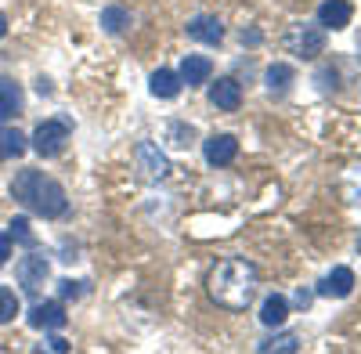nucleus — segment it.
<instances>
[{
    "label": "nucleus",
    "mask_w": 361,
    "mask_h": 354,
    "mask_svg": "<svg viewBox=\"0 0 361 354\" xmlns=\"http://www.w3.org/2000/svg\"><path fill=\"white\" fill-rule=\"evenodd\" d=\"M260 293V271L246 257H224L206 275V297L224 311H246Z\"/></svg>",
    "instance_id": "f257e3e1"
},
{
    "label": "nucleus",
    "mask_w": 361,
    "mask_h": 354,
    "mask_svg": "<svg viewBox=\"0 0 361 354\" xmlns=\"http://www.w3.org/2000/svg\"><path fill=\"white\" fill-rule=\"evenodd\" d=\"M11 195L25 206L29 214H37V217H66L69 210V195L66 188L54 181V177H47L44 170H18L15 173V181H11Z\"/></svg>",
    "instance_id": "f03ea898"
},
{
    "label": "nucleus",
    "mask_w": 361,
    "mask_h": 354,
    "mask_svg": "<svg viewBox=\"0 0 361 354\" xmlns=\"http://www.w3.org/2000/svg\"><path fill=\"white\" fill-rule=\"evenodd\" d=\"M69 138H73V123L62 120V116H54V120H44L33 130V138H29V141H33V152L40 159H58V156L66 152Z\"/></svg>",
    "instance_id": "7ed1b4c3"
},
{
    "label": "nucleus",
    "mask_w": 361,
    "mask_h": 354,
    "mask_svg": "<svg viewBox=\"0 0 361 354\" xmlns=\"http://www.w3.org/2000/svg\"><path fill=\"white\" fill-rule=\"evenodd\" d=\"M282 44L289 54L304 58V62H314L318 54H325V29L322 25H293Z\"/></svg>",
    "instance_id": "20e7f679"
},
{
    "label": "nucleus",
    "mask_w": 361,
    "mask_h": 354,
    "mask_svg": "<svg viewBox=\"0 0 361 354\" xmlns=\"http://www.w3.org/2000/svg\"><path fill=\"white\" fill-rule=\"evenodd\" d=\"M134 163H137V173H141V181L148 185H159L170 177V159L159 152V145L156 141H137V149H134Z\"/></svg>",
    "instance_id": "39448f33"
},
{
    "label": "nucleus",
    "mask_w": 361,
    "mask_h": 354,
    "mask_svg": "<svg viewBox=\"0 0 361 354\" xmlns=\"http://www.w3.org/2000/svg\"><path fill=\"white\" fill-rule=\"evenodd\" d=\"M15 275H18V286L29 293V297H37L40 286H44L47 275H51V264H47V257H40V253H29V257L18 260Z\"/></svg>",
    "instance_id": "423d86ee"
},
{
    "label": "nucleus",
    "mask_w": 361,
    "mask_h": 354,
    "mask_svg": "<svg viewBox=\"0 0 361 354\" xmlns=\"http://www.w3.org/2000/svg\"><path fill=\"white\" fill-rule=\"evenodd\" d=\"M318 297H325V300H347L350 293H354V271L347 268V264H336L329 275H322L318 279Z\"/></svg>",
    "instance_id": "0eeeda50"
},
{
    "label": "nucleus",
    "mask_w": 361,
    "mask_h": 354,
    "mask_svg": "<svg viewBox=\"0 0 361 354\" xmlns=\"http://www.w3.org/2000/svg\"><path fill=\"white\" fill-rule=\"evenodd\" d=\"M209 105L221 112H238V105H243V87H238V80L221 76L217 83H209Z\"/></svg>",
    "instance_id": "6e6552de"
},
{
    "label": "nucleus",
    "mask_w": 361,
    "mask_h": 354,
    "mask_svg": "<svg viewBox=\"0 0 361 354\" xmlns=\"http://www.w3.org/2000/svg\"><path fill=\"white\" fill-rule=\"evenodd\" d=\"M202 156H206L209 166H228V163H235V156H238L235 134H214V138H206Z\"/></svg>",
    "instance_id": "1a4fd4ad"
},
{
    "label": "nucleus",
    "mask_w": 361,
    "mask_h": 354,
    "mask_svg": "<svg viewBox=\"0 0 361 354\" xmlns=\"http://www.w3.org/2000/svg\"><path fill=\"white\" fill-rule=\"evenodd\" d=\"M185 29H188L192 40H199V44H206V47H217V44L224 40V22H221L217 15H195Z\"/></svg>",
    "instance_id": "9d476101"
},
{
    "label": "nucleus",
    "mask_w": 361,
    "mask_h": 354,
    "mask_svg": "<svg viewBox=\"0 0 361 354\" xmlns=\"http://www.w3.org/2000/svg\"><path fill=\"white\" fill-rule=\"evenodd\" d=\"M350 18H354L350 0H325V4L318 8V25H322V29H333V33L347 29Z\"/></svg>",
    "instance_id": "9b49d317"
},
{
    "label": "nucleus",
    "mask_w": 361,
    "mask_h": 354,
    "mask_svg": "<svg viewBox=\"0 0 361 354\" xmlns=\"http://www.w3.org/2000/svg\"><path fill=\"white\" fill-rule=\"evenodd\" d=\"M69 322L66 307L58 300H47V304H33V311H29V326L33 329H62Z\"/></svg>",
    "instance_id": "f8f14e48"
},
{
    "label": "nucleus",
    "mask_w": 361,
    "mask_h": 354,
    "mask_svg": "<svg viewBox=\"0 0 361 354\" xmlns=\"http://www.w3.org/2000/svg\"><path fill=\"white\" fill-rule=\"evenodd\" d=\"M177 76H180V83H188V87H202V83H209V76H214V62H209L206 54H185Z\"/></svg>",
    "instance_id": "ddd939ff"
},
{
    "label": "nucleus",
    "mask_w": 361,
    "mask_h": 354,
    "mask_svg": "<svg viewBox=\"0 0 361 354\" xmlns=\"http://www.w3.org/2000/svg\"><path fill=\"white\" fill-rule=\"evenodd\" d=\"M22 105H25L22 87L15 80H8V76H0V123L15 120V116L22 112Z\"/></svg>",
    "instance_id": "4468645a"
},
{
    "label": "nucleus",
    "mask_w": 361,
    "mask_h": 354,
    "mask_svg": "<svg viewBox=\"0 0 361 354\" xmlns=\"http://www.w3.org/2000/svg\"><path fill=\"white\" fill-rule=\"evenodd\" d=\"M180 76L173 73V69H156L152 73V80H148V91H152L156 98H163V102H173L177 94H180Z\"/></svg>",
    "instance_id": "2eb2a0df"
},
{
    "label": "nucleus",
    "mask_w": 361,
    "mask_h": 354,
    "mask_svg": "<svg viewBox=\"0 0 361 354\" xmlns=\"http://www.w3.org/2000/svg\"><path fill=\"white\" fill-rule=\"evenodd\" d=\"M29 149V138L18 127H0V163H11L18 156H25Z\"/></svg>",
    "instance_id": "dca6fc26"
},
{
    "label": "nucleus",
    "mask_w": 361,
    "mask_h": 354,
    "mask_svg": "<svg viewBox=\"0 0 361 354\" xmlns=\"http://www.w3.org/2000/svg\"><path fill=\"white\" fill-rule=\"evenodd\" d=\"M264 83H267V91L271 94H289V87L296 83V69L293 66H286V62H275V66H267V73H264Z\"/></svg>",
    "instance_id": "f3484780"
},
{
    "label": "nucleus",
    "mask_w": 361,
    "mask_h": 354,
    "mask_svg": "<svg viewBox=\"0 0 361 354\" xmlns=\"http://www.w3.org/2000/svg\"><path fill=\"white\" fill-rule=\"evenodd\" d=\"M286 318H289V300L282 297V293H271V297L264 300V307H260V322L267 329H279V326H286Z\"/></svg>",
    "instance_id": "a211bd4d"
},
{
    "label": "nucleus",
    "mask_w": 361,
    "mask_h": 354,
    "mask_svg": "<svg viewBox=\"0 0 361 354\" xmlns=\"http://www.w3.org/2000/svg\"><path fill=\"white\" fill-rule=\"evenodd\" d=\"M102 25H105V33H123V29L130 25V11L123 8V4H109L105 11H102Z\"/></svg>",
    "instance_id": "6ab92c4d"
},
{
    "label": "nucleus",
    "mask_w": 361,
    "mask_h": 354,
    "mask_svg": "<svg viewBox=\"0 0 361 354\" xmlns=\"http://www.w3.org/2000/svg\"><path fill=\"white\" fill-rule=\"evenodd\" d=\"M257 350H260V354H271V350H286V354H296V350H300V340H296L293 333H282V336H271V340H264Z\"/></svg>",
    "instance_id": "aec40b11"
},
{
    "label": "nucleus",
    "mask_w": 361,
    "mask_h": 354,
    "mask_svg": "<svg viewBox=\"0 0 361 354\" xmlns=\"http://www.w3.org/2000/svg\"><path fill=\"white\" fill-rule=\"evenodd\" d=\"M15 315H18V297H15V289L0 286V326L15 322Z\"/></svg>",
    "instance_id": "412c9836"
},
{
    "label": "nucleus",
    "mask_w": 361,
    "mask_h": 354,
    "mask_svg": "<svg viewBox=\"0 0 361 354\" xmlns=\"http://www.w3.org/2000/svg\"><path fill=\"white\" fill-rule=\"evenodd\" d=\"M166 130H170V145H173V149H188V145H192V138H195L192 123H177V120H173Z\"/></svg>",
    "instance_id": "4be33fe9"
},
{
    "label": "nucleus",
    "mask_w": 361,
    "mask_h": 354,
    "mask_svg": "<svg viewBox=\"0 0 361 354\" xmlns=\"http://www.w3.org/2000/svg\"><path fill=\"white\" fill-rule=\"evenodd\" d=\"M8 228H11V231H8V235H11V243H22V246H37V239H33V231H29V221H25V217H15Z\"/></svg>",
    "instance_id": "5701e85b"
},
{
    "label": "nucleus",
    "mask_w": 361,
    "mask_h": 354,
    "mask_svg": "<svg viewBox=\"0 0 361 354\" xmlns=\"http://www.w3.org/2000/svg\"><path fill=\"white\" fill-rule=\"evenodd\" d=\"M83 286H87V282H73V279H62V282H58V293H62L66 300H69V297L76 300V297H83V293H87Z\"/></svg>",
    "instance_id": "b1692460"
},
{
    "label": "nucleus",
    "mask_w": 361,
    "mask_h": 354,
    "mask_svg": "<svg viewBox=\"0 0 361 354\" xmlns=\"http://www.w3.org/2000/svg\"><path fill=\"white\" fill-rule=\"evenodd\" d=\"M8 257H11V235H8V231H0V268L8 264Z\"/></svg>",
    "instance_id": "393cba45"
},
{
    "label": "nucleus",
    "mask_w": 361,
    "mask_h": 354,
    "mask_svg": "<svg viewBox=\"0 0 361 354\" xmlns=\"http://www.w3.org/2000/svg\"><path fill=\"white\" fill-rule=\"evenodd\" d=\"M44 350H58V354H66V350H69V343H66L62 336H51V340L44 343Z\"/></svg>",
    "instance_id": "a878e982"
},
{
    "label": "nucleus",
    "mask_w": 361,
    "mask_h": 354,
    "mask_svg": "<svg viewBox=\"0 0 361 354\" xmlns=\"http://www.w3.org/2000/svg\"><path fill=\"white\" fill-rule=\"evenodd\" d=\"M296 304H300V307H307V304H311V293L300 289V293H296Z\"/></svg>",
    "instance_id": "bb28decb"
},
{
    "label": "nucleus",
    "mask_w": 361,
    "mask_h": 354,
    "mask_svg": "<svg viewBox=\"0 0 361 354\" xmlns=\"http://www.w3.org/2000/svg\"><path fill=\"white\" fill-rule=\"evenodd\" d=\"M4 37H8V15L0 11V40H4Z\"/></svg>",
    "instance_id": "cd10ccee"
},
{
    "label": "nucleus",
    "mask_w": 361,
    "mask_h": 354,
    "mask_svg": "<svg viewBox=\"0 0 361 354\" xmlns=\"http://www.w3.org/2000/svg\"><path fill=\"white\" fill-rule=\"evenodd\" d=\"M357 250H361V239H357Z\"/></svg>",
    "instance_id": "c85d7f7f"
}]
</instances>
